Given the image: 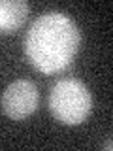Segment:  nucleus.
Returning <instances> with one entry per match:
<instances>
[{"label":"nucleus","instance_id":"obj_1","mask_svg":"<svg viewBox=\"0 0 113 151\" xmlns=\"http://www.w3.org/2000/svg\"><path fill=\"white\" fill-rule=\"evenodd\" d=\"M79 49V28L68 15L47 12L26 32L25 53L30 64L44 74L64 70Z\"/></svg>","mask_w":113,"mask_h":151},{"label":"nucleus","instance_id":"obj_2","mask_svg":"<svg viewBox=\"0 0 113 151\" xmlns=\"http://www.w3.org/2000/svg\"><path fill=\"white\" fill-rule=\"evenodd\" d=\"M49 110L56 121L64 125H79L92 110V96L81 81L62 79L51 89Z\"/></svg>","mask_w":113,"mask_h":151},{"label":"nucleus","instance_id":"obj_3","mask_svg":"<svg viewBox=\"0 0 113 151\" xmlns=\"http://www.w3.org/2000/svg\"><path fill=\"white\" fill-rule=\"evenodd\" d=\"M38 106V89L28 79H17L9 83L2 94V110L11 119H25Z\"/></svg>","mask_w":113,"mask_h":151},{"label":"nucleus","instance_id":"obj_4","mask_svg":"<svg viewBox=\"0 0 113 151\" xmlns=\"http://www.w3.org/2000/svg\"><path fill=\"white\" fill-rule=\"evenodd\" d=\"M28 4L25 0H0V32L9 34L25 25L28 17Z\"/></svg>","mask_w":113,"mask_h":151},{"label":"nucleus","instance_id":"obj_5","mask_svg":"<svg viewBox=\"0 0 113 151\" xmlns=\"http://www.w3.org/2000/svg\"><path fill=\"white\" fill-rule=\"evenodd\" d=\"M111 147H113V144H111V140H107L106 144H104V149H107V151H111Z\"/></svg>","mask_w":113,"mask_h":151}]
</instances>
